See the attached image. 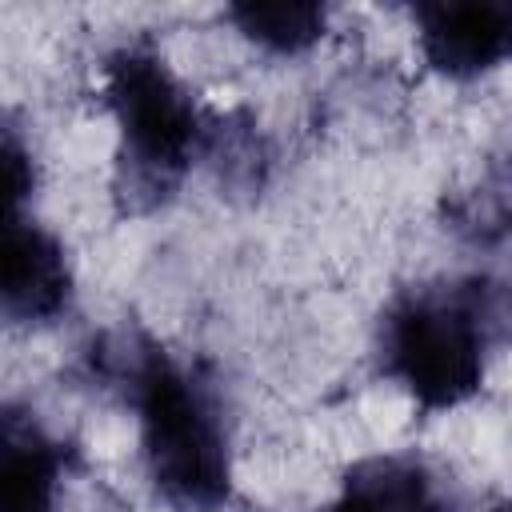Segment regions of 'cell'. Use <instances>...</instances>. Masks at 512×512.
I'll return each mask as SVG.
<instances>
[{
  "mask_svg": "<svg viewBox=\"0 0 512 512\" xmlns=\"http://www.w3.org/2000/svg\"><path fill=\"white\" fill-rule=\"evenodd\" d=\"M332 512H448L432 476L404 456H376L348 472Z\"/></svg>",
  "mask_w": 512,
  "mask_h": 512,
  "instance_id": "7",
  "label": "cell"
},
{
  "mask_svg": "<svg viewBox=\"0 0 512 512\" xmlns=\"http://www.w3.org/2000/svg\"><path fill=\"white\" fill-rule=\"evenodd\" d=\"M128 384L156 492L180 512H216L228 500V444L212 396L160 348L136 352Z\"/></svg>",
  "mask_w": 512,
  "mask_h": 512,
  "instance_id": "1",
  "label": "cell"
},
{
  "mask_svg": "<svg viewBox=\"0 0 512 512\" xmlns=\"http://www.w3.org/2000/svg\"><path fill=\"white\" fill-rule=\"evenodd\" d=\"M60 456L48 436L20 416H4L0 432V512H56Z\"/></svg>",
  "mask_w": 512,
  "mask_h": 512,
  "instance_id": "6",
  "label": "cell"
},
{
  "mask_svg": "<svg viewBox=\"0 0 512 512\" xmlns=\"http://www.w3.org/2000/svg\"><path fill=\"white\" fill-rule=\"evenodd\" d=\"M420 52L448 76H476L508 56L504 4H420Z\"/></svg>",
  "mask_w": 512,
  "mask_h": 512,
  "instance_id": "4",
  "label": "cell"
},
{
  "mask_svg": "<svg viewBox=\"0 0 512 512\" xmlns=\"http://www.w3.org/2000/svg\"><path fill=\"white\" fill-rule=\"evenodd\" d=\"M500 512H512V504H508V508H500Z\"/></svg>",
  "mask_w": 512,
  "mask_h": 512,
  "instance_id": "10",
  "label": "cell"
},
{
  "mask_svg": "<svg viewBox=\"0 0 512 512\" xmlns=\"http://www.w3.org/2000/svg\"><path fill=\"white\" fill-rule=\"evenodd\" d=\"M488 304L476 288L420 292L384 320V368L424 408H456L480 388Z\"/></svg>",
  "mask_w": 512,
  "mask_h": 512,
  "instance_id": "2",
  "label": "cell"
},
{
  "mask_svg": "<svg viewBox=\"0 0 512 512\" xmlns=\"http://www.w3.org/2000/svg\"><path fill=\"white\" fill-rule=\"evenodd\" d=\"M68 300V264L60 244L20 212L4 224V312L12 320H52Z\"/></svg>",
  "mask_w": 512,
  "mask_h": 512,
  "instance_id": "5",
  "label": "cell"
},
{
  "mask_svg": "<svg viewBox=\"0 0 512 512\" xmlns=\"http://www.w3.org/2000/svg\"><path fill=\"white\" fill-rule=\"evenodd\" d=\"M108 104L124 144L128 192L160 200L196 156L200 124L188 92L148 48H120L108 60Z\"/></svg>",
  "mask_w": 512,
  "mask_h": 512,
  "instance_id": "3",
  "label": "cell"
},
{
  "mask_svg": "<svg viewBox=\"0 0 512 512\" xmlns=\"http://www.w3.org/2000/svg\"><path fill=\"white\" fill-rule=\"evenodd\" d=\"M232 20L272 52H300L320 40L328 16L320 4H236Z\"/></svg>",
  "mask_w": 512,
  "mask_h": 512,
  "instance_id": "8",
  "label": "cell"
},
{
  "mask_svg": "<svg viewBox=\"0 0 512 512\" xmlns=\"http://www.w3.org/2000/svg\"><path fill=\"white\" fill-rule=\"evenodd\" d=\"M504 36H508V56H512V4H504Z\"/></svg>",
  "mask_w": 512,
  "mask_h": 512,
  "instance_id": "9",
  "label": "cell"
}]
</instances>
